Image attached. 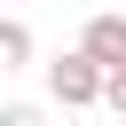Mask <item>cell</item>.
Listing matches in <instances>:
<instances>
[{
  "instance_id": "3",
  "label": "cell",
  "mask_w": 126,
  "mask_h": 126,
  "mask_svg": "<svg viewBox=\"0 0 126 126\" xmlns=\"http://www.w3.org/2000/svg\"><path fill=\"white\" fill-rule=\"evenodd\" d=\"M32 55V39H24V24H0V63H24Z\"/></svg>"
},
{
  "instance_id": "2",
  "label": "cell",
  "mask_w": 126,
  "mask_h": 126,
  "mask_svg": "<svg viewBox=\"0 0 126 126\" xmlns=\"http://www.w3.org/2000/svg\"><path fill=\"white\" fill-rule=\"evenodd\" d=\"M87 55H94L102 71H118V63H126V16H94V24H87Z\"/></svg>"
},
{
  "instance_id": "4",
  "label": "cell",
  "mask_w": 126,
  "mask_h": 126,
  "mask_svg": "<svg viewBox=\"0 0 126 126\" xmlns=\"http://www.w3.org/2000/svg\"><path fill=\"white\" fill-rule=\"evenodd\" d=\"M102 94H110V102H118V110H126V63H118V71H110V79H102Z\"/></svg>"
},
{
  "instance_id": "1",
  "label": "cell",
  "mask_w": 126,
  "mask_h": 126,
  "mask_svg": "<svg viewBox=\"0 0 126 126\" xmlns=\"http://www.w3.org/2000/svg\"><path fill=\"white\" fill-rule=\"evenodd\" d=\"M55 94H63V102H94V94H102V63H94V55H63V63H55Z\"/></svg>"
}]
</instances>
